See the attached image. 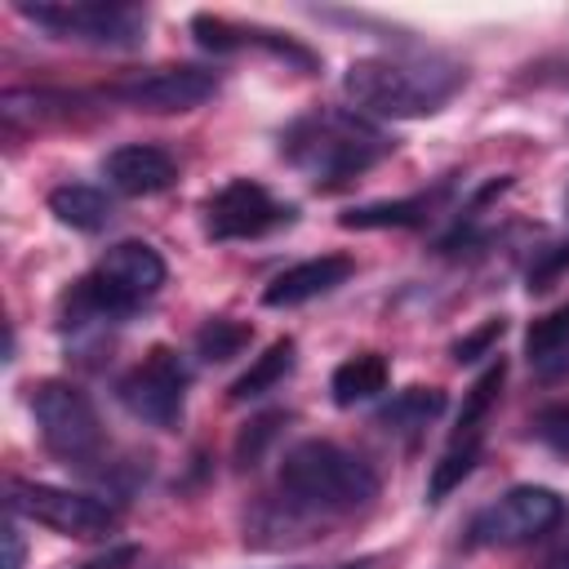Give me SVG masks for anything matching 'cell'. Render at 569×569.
Returning a JSON list of instances; mask_svg holds the SVG:
<instances>
[{
  "label": "cell",
  "instance_id": "15",
  "mask_svg": "<svg viewBox=\"0 0 569 569\" xmlns=\"http://www.w3.org/2000/svg\"><path fill=\"white\" fill-rule=\"evenodd\" d=\"M480 445H485V422L480 418H458V427H453V436H449V445H445V453L431 471V489H427L431 502L449 498L471 476V467L480 462Z\"/></svg>",
  "mask_w": 569,
  "mask_h": 569
},
{
  "label": "cell",
  "instance_id": "2",
  "mask_svg": "<svg viewBox=\"0 0 569 569\" xmlns=\"http://www.w3.org/2000/svg\"><path fill=\"white\" fill-rule=\"evenodd\" d=\"M387 151H391V142L382 129H373L369 120L338 111V107L298 116L280 133V156L316 187H338V182L373 169Z\"/></svg>",
  "mask_w": 569,
  "mask_h": 569
},
{
  "label": "cell",
  "instance_id": "30",
  "mask_svg": "<svg viewBox=\"0 0 569 569\" xmlns=\"http://www.w3.org/2000/svg\"><path fill=\"white\" fill-rule=\"evenodd\" d=\"M338 569H360V565H338Z\"/></svg>",
  "mask_w": 569,
  "mask_h": 569
},
{
  "label": "cell",
  "instance_id": "26",
  "mask_svg": "<svg viewBox=\"0 0 569 569\" xmlns=\"http://www.w3.org/2000/svg\"><path fill=\"white\" fill-rule=\"evenodd\" d=\"M502 329H507V320H489L485 329H476L471 338H462V342L453 347V360L462 365V360H476V356H485V351H489V347L502 338Z\"/></svg>",
  "mask_w": 569,
  "mask_h": 569
},
{
  "label": "cell",
  "instance_id": "4",
  "mask_svg": "<svg viewBox=\"0 0 569 569\" xmlns=\"http://www.w3.org/2000/svg\"><path fill=\"white\" fill-rule=\"evenodd\" d=\"M462 84V71L449 62H400V58H356L342 76V89L391 120H418L449 102V93Z\"/></svg>",
  "mask_w": 569,
  "mask_h": 569
},
{
  "label": "cell",
  "instance_id": "14",
  "mask_svg": "<svg viewBox=\"0 0 569 569\" xmlns=\"http://www.w3.org/2000/svg\"><path fill=\"white\" fill-rule=\"evenodd\" d=\"M107 178L116 191L124 196H156L164 191L173 178H178V164L164 147H151V142H129V147H116L107 156Z\"/></svg>",
  "mask_w": 569,
  "mask_h": 569
},
{
  "label": "cell",
  "instance_id": "17",
  "mask_svg": "<svg viewBox=\"0 0 569 569\" xmlns=\"http://www.w3.org/2000/svg\"><path fill=\"white\" fill-rule=\"evenodd\" d=\"M440 409H445V391H440V387H409V391L391 396V405L378 409V427H382L387 436L413 440Z\"/></svg>",
  "mask_w": 569,
  "mask_h": 569
},
{
  "label": "cell",
  "instance_id": "16",
  "mask_svg": "<svg viewBox=\"0 0 569 569\" xmlns=\"http://www.w3.org/2000/svg\"><path fill=\"white\" fill-rule=\"evenodd\" d=\"M387 378H391L387 356L360 351V356H347V360L333 369L329 391H333L338 405H360V400H373L378 391H387Z\"/></svg>",
  "mask_w": 569,
  "mask_h": 569
},
{
  "label": "cell",
  "instance_id": "19",
  "mask_svg": "<svg viewBox=\"0 0 569 569\" xmlns=\"http://www.w3.org/2000/svg\"><path fill=\"white\" fill-rule=\"evenodd\" d=\"M293 360H298V347H293V338H276L236 382H231V400H253V396H262V391H271L276 382H284L289 373H293Z\"/></svg>",
  "mask_w": 569,
  "mask_h": 569
},
{
  "label": "cell",
  "instance_id": "21",
  "mask_svg": "<svg viewBox=\"0 0 569 569\" xmlns=\"http://www.w3.org/2000/svg\"><path fill=\"white\" fill-rule=\"evenodd\" d=\"M249 338H253V329H249L244 320L213 316V320L200 325V333H196V351H200L204 360H231V356H240V351L249 347Z\"/></svg>",
  "mask_w": 569,
  "mask_h": 569
},
{
  "label": "cell",
  "instance_id": "12",
  "mask_svg": "<svg viewBox=\"0 0 569 569\" xmlns=\"http://www.w3.org/2000/svg\"><path fill=\"white\" fill-rule=\"evenodd\" d=\"M191 31H196V40H200L204 49H218V53L258 44V49H267V53H276V58H284V62H293V67H316V53L302 49L298 40L280 36V31L240 27V22H227V18H218V13H196V18H191Z\"/></svg>",
  "mask_w": 569,
  "mask_h": 569
},
{
  "label": "cell",
  "instance_id": "5",
  "mask_svg": "<svg viewBox=\"0 0 569 569\" xmlns=\"http://www.w3.org/2000/svg\"><path fill=\"white\" fill-rule=\"evenodd\" d=\"M31 418L40 427L44 449L53 458H62V462L84 467V462H93L102 453V422H98L93 400L80 387L58 382V378L36 382L31 387Z\"/></svg>",
  "mask_w": 569,
  "mask_h": 569
},
{
  "label": "cell",
  "instance_id": "28",
  "mask_svg": "<svg viewBox=\"0 0 569 569\" xmlns=\"http://www.w3.org/2000/svg\"><path fill=\"white\" fill-rule=\"evenodd\" d=\"M138 560V547H111L107 556H98V560H89V565H80V569H124V565H133Z\"/></svg>",
  "mask_w": 569,
  "mask_h": 569
},
{
  "label": "cell",
  "instance_id": "3",
  "mask_svg": "<svg viewBox=\"0 0 569 569\" xmlns=\"http://www.w3.org/2000/svg\"><path fill=\"white\" fill-rule=\"evenodd\" d=\"M373 498V467L333 440H298L280 462V502L298 516H338Z\"/></svg>",
  "mask_w": 569,
  "mask_h": 569
},
{
  "label": "cell",
  "instance_id": "13",
  "mask_svg": "<svg viewBox=\"0 0 569 569\" xmlns=\"http://www.w3.org/2000/svg\"><path fill=\"white\" fill-rule=\"evenodd\" d=\"M351 271H356V262H351L347 253H320V258H307V262L280 271V276L262 289V302H267V307H298V302H311V298L338 289Z\"/></svg>",
  "mask_w": 569,
  "mask_h": 569
},
{
  "label": "cell",
  "instance_id": "29",
  "mask_svg": "<svg viewBox=\"0 0 569 569\" xmlns=\"http://www.w3.org/2000/svg\"><path fill=\"white\" fill-rule=\"evenodd\" d=\"M547 569H569V538L547 556Z\"/></svg>",
  "mask_w": 569,
  "mask_h": 569
},
{
  "label": "cell",
  "instance_id": "8",
  "mask_svg": "<svg viewBox=\"0 0 569 569\" xmlns=\"http://www.w3.org/2000/svg\"><path fill=\"white\" fill-rule=\"evenodd\" d=\"M560 516H565V498L556 489L516 485L471 520L467 542L471 547H520V542H533L547 529H556Z\"/></svg>",
  "mask_w": 569,
  "mask_h": 569
},
{
  "label": "cell",
  "instance_id": "6",
  "mask_svg": "<svg viewBox=\"0 0 569 569\" xmlns=\"http://www.w3.org/2000/svg\"><path fill=\"white\" fill-rule=\"evenodd\" d=\"M18 13L27 22H36L40 31H49L53 40H76V44H98V49H133L142 44V13L129 4H93V0H76V4H18Z\"/></svg>",
  "mask_w": 569,
  "mask_h": 569
},
{
  "label": "cell",
  "instance_id": "18",
  "mask_svg": "<svg viewBox=\"0 0 569 569\" xmlns=\"http://www.w3.org/2000/svg\"><path fill=\"white\" fill-rule=\"evenodd\" d=\"M49 209H53L58 222H67L76 231H102L111 222V200L98 187H84V182L53 187L49 191Z\"/></svg>",
  "mask_w": 569,
  "mask_h": 569
},
{
  "label": "cell",
  "instance_id": "25",
  "mask_svg": "<svg viewBox=\"0 0 569 569\" xmlns=\"http://www.w3.org/2000/svg\"><path fill=\"white\" fill-rule=\"evenodd\" d=\"M569 271V240L556 249H542L529 267V289H551V280H560Z\"/></svg>",
  "mask_w": 569,
  "mask_h": 569
},
{
  "label": "cell",
  "instance_id": "7",
  "mask_svg": "<svg viewBox=\"0 0 569 569\" xmlns=\"http://www.w3.org/2000/svg\"><path fill=\"white\" fill-rule=\"evenodd\" d=\"M9 511L13 516H27L62 538H107L116 533L120 516L102 502V498H89V493H76V489H58V485H40V480H9Z\"/></svg>",
  "mask_w": 569,
  "mask_h": 569
},
{
  "label": "cell",
  "instance_id": "11",
  "mask_svg": "<svg viewBox=\"0 0 569 569\" xmlns=\"http://www.w3.org/2000/svg\"><path fill=\"white\" fill-rule=\"evenodd\" d=\"M218 76L204 67H156V71H133L124 80H116L107 93L120 98L124 107L138 111H191L204 98H213Z\"/></svg>",
  "mask_w": 569,
  "mask_h": 569
},
{
  "label": "cell",
  "instance_id": "24",
  "mask_svg": "<svg viewBox=\"0 0 569 569\" xmlns=\"http://www.w3.org/2000/svg\"><path fill=\"white\" fill-rule=\"evenodd\" d=\"M284 422V413H262V418H253L249 422V431L240 436V445H236V458L244 462V467H253L258 462V453H262V445L276 436V427Z\"/></svg>",
  "mask_w": 569,
  "mask_h": 569
},
{
  "label": "cell",
  "instance_id": "20",
  "mask_svg": "<svg viewBox=\"0 0 569 569\" xmlns=\"http://www.w3.org/2000/svg\"><path fill=\"white\" fill-rule=\"evenodd\" d=\"M431 209V196H409V200H378V204H360L347 209L338 222L351 231H373V227H418Z\"/></svg>",
  "mask_w": 569,
  "mask_h": 569
},
{
  "label": "cell",
  "instance_id": "27",
  "mask_svg": "<svg viewBox=\"0 0 569 569\" xmlns=\"http://www.w3.org/2000/svg\"><path fill=\"white\" fill-rule=\"evenodd\" d=\"M22 560H27L22 529H18V520L9 516V525H4V569H22Z\"/></svg>",
  "mask_w": 569,
  "mask_h": 569
},
{
  "label": "cell",
  "instance_id": "1",
  "mask_svg": "<svg viewBox=\"0 0 569 569\" xmlns=\"http://www.w3.org/2000/svg\"><path fill=\"white\" fill-rule=\"evenodd\" d=\"M164 284V258L142 240L111 244L58 302V316L67 329L111 325L138 311L147 298H156Z\"/></svg>",
  "mask_w": 569,
  "mask_h": 569
},
{
  "label": "cell",
  "instance_id": "10",
  "mask_svg": "<svg viewBox=\"0 0 569 569\" xmlns=\"http://www.w3.org/2000/svg\"><path fill=\"white\" fill-rule=\"evenodd\" d=\"M284 222H293V204L276 200L253 178H231L204 204V231L213 240H253V236H267Z\"/></svg>",
  "mask_w": 569,
  "mask_h": 569
},
{
  "label": "cell",
  "instance_id": "22",
  "mask_svg": "<svg viewBox=\"0 0 569 569\" xmlns=\"http://www.w3.org/2000/svg\"><path fill=\"white\" fill-rule=\"evenodd\" d=\"M565 347H569V302H560L556 311L538 316V320L529 325V333H525V356H529L533 365H547V360L560 356Z\"/></svg>",
  "mask_w": 569,
  "mask_h": 569
},
{
  "label": "cell",
  "instance_id": "9",
  "mask_svg": "<svg viewBox=\"0 0 569 569\" xmlns=\"http://www.w3.org/2000/svg\"><path fill=\"white\" fill-rule=\"evenodd\" d=\"M120 405L151 422V427H173L182 418V400H187V365L173 347H151L116 387Z\"/></svg>",
  "mask_w": 569,
  "mask_h": 569
},
{
  "label": "cell",
  "instance_id": "23",
  "mask_svg": "<svg viewBox=\"0 0 569 569\" xmlns=\"http://www.w3.org/2000/svg\"><path fill=\"white\" fill-rule=\"evenodd\" d=\"M533 436H538V440H542L551 453L569 458V400L547 405V409L533 418Z\"/></svg>",
  "mask_w": 569,
  "mask_h": 569
}]
</instances>
